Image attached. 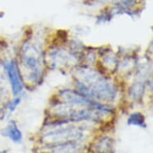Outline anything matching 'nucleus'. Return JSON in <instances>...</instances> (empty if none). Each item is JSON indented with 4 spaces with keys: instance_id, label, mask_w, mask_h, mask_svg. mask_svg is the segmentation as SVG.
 Segmentation results:
<instances>
[{
    "instance_id": "39448f33",
    "label": "nucleus",
    "mask_w": 153,
    "mask_h": 153,
    "mask_svg": "<svg viewBox=\"0 0 153 153\" xmlns=\"http://www.w3.org/2000/svg\"><path fill=\"white\" fill-rule=\"evenodd\" d=\"M1 134L15 143H19L23 140V133L15 120L9 121L7 125L1 131Z\"/></svg>"
},
{
    "instance_id": "423d86ee",
    "label": "nucleus",
    "mask_w": 153,
    "mask_h": 153,
    "mask_svg": "<svg viewBox=\"0 0 153 153\" xmlns=\"http://www.w3.org/2000/svg\"><path fill=\"white\" fill-rule=\"evenodd\" d=\"M50 57L52 60V63L55 66L66 65L70 63L71 61H72V59H75L74 55L63 49L54 51L50 55Z\"/></svg>"
},
{
    "instance_id": "7ed1b4c3",
    "label": "nucleus",
    "mask_w": 153,
    "mask_h": 153,
    "mask_svg": "<svg viewBox=\"0 0 153 153\" xmlns=\"http://www.w3.org/2000/svg\"><path fill=\"white\" fill-rule=\"evenodd\" d=\"M69 123L67 120L59 121L55 123V128L48 131L43 136V140L48 145L77 141L83 136V131L77 127H63V124Z\"/></svg>"
},
{
    "instance_id": "9d476101",
    "label": "nucleus",
    "mask_w": 153,
    "mask_h": 153,
    "mask_svg": "<svg viewBox=\"0 0 153 153\" xmlns=\"http://www.w3.org/2000/svg\"><path fill=\"white\" fill-rule=\"evenodd\" d=\"M20 102V97H17V98H15L14 100H12L11 102H10V103H8L7 109L9 110V111H10V112H13V111L16 109V108H17L18 106L19 105Z\"/></svg>"
},
{
    "instance_id": "f03ea898",
    "label": "nucleus",
    "mask_w": 153,
    "mask_h": 153,
    "mask_svg": "<svg viewBox=\"0 0 153 153\" xmlns=\"http://www.w3.org/2000/svg\"><path fill=\"white\" fill-rule=\"evenodd\" d=\"M20 62L25 77L31 83H39L43 79L44 57L42 49L36 44L26 42L20 51Z\"/></svg>"
},
{
    "instance_id": "0eeeda50",
    "label": "nucleus",
    "mask_w": 153,
    "mask_h": 153,
    "mask_svg": "<svg viewBox=\"0 0 153 153\" xmlns=\"http://www.w3.org/2000/svg\"><path fill=\"white\" fill-rule=\"evenodd\" d=\"M50 146L54 153H78L81 149L80 146L76 143V141H71Z\"/></svg>"
},
{
    "instance_id": "6e6552de",
    "label": "nucleus",
    "mask_w": 153,
    "mask_h": 153,
    "mask_svg": "<svg viewBox=\"0 0 153 153\" xmlns=\"http://www.w3.org/2000/svg\"><path fill=\"white\" fill-rule=\"evenodd\" d=\"M115 141L110 137H103L96 143L95 146V153H113Z\"/></svg>"
},
{
    "instance_id": "f257e3e1",
    "label": "nucleus",
    "mask_w": 153,
    "mask_h": 153,
    "mask_svg": "<svg viewBox=\"0 0 153 153\" xmlns=\"http://www.w3.org/2000/svg\"><path fill=\"white\" fill-rule=\"evenodd\" d=\"M77 91L92 100L111 102L117 96L116 85L101 73L88 67L79 68L75 71Z\"/></svg>"
},
{
    "instance_id": "20e7f679",
    "label": "nucleus",
    "mask_w": 153,
    "mask_h": 153,
    "mask_svg": "<svg viewBox=\"0 0 153 153\" xmlns=\"http://www.w3.org/2000/svg\"><path fill=\"white\" fill-rule=\"evenodd\" d=\"M4 70L6 71L7 78L9 79L11 91L14 96H18L23 91V83L19 66L15 60L8 61L4 64Z\"/></svg>"
},
{
    "instance_id": "1a4fd4ad",
    "label": "nucleus",
    "mask_w": 153,
    "mask_h": 153,
    "mask_svg": "<svg viewBox=\"0 0 153 153\" xmlns=\"http://www.w3.org/2000/svg\"><path fill=\"white\" fill-rule=\"evenodd\" d=\"M128 125L136 126L141 128H147L145 117L141 112H134L131 114L128 119Z\"/></svg>"
}]
</instances>
